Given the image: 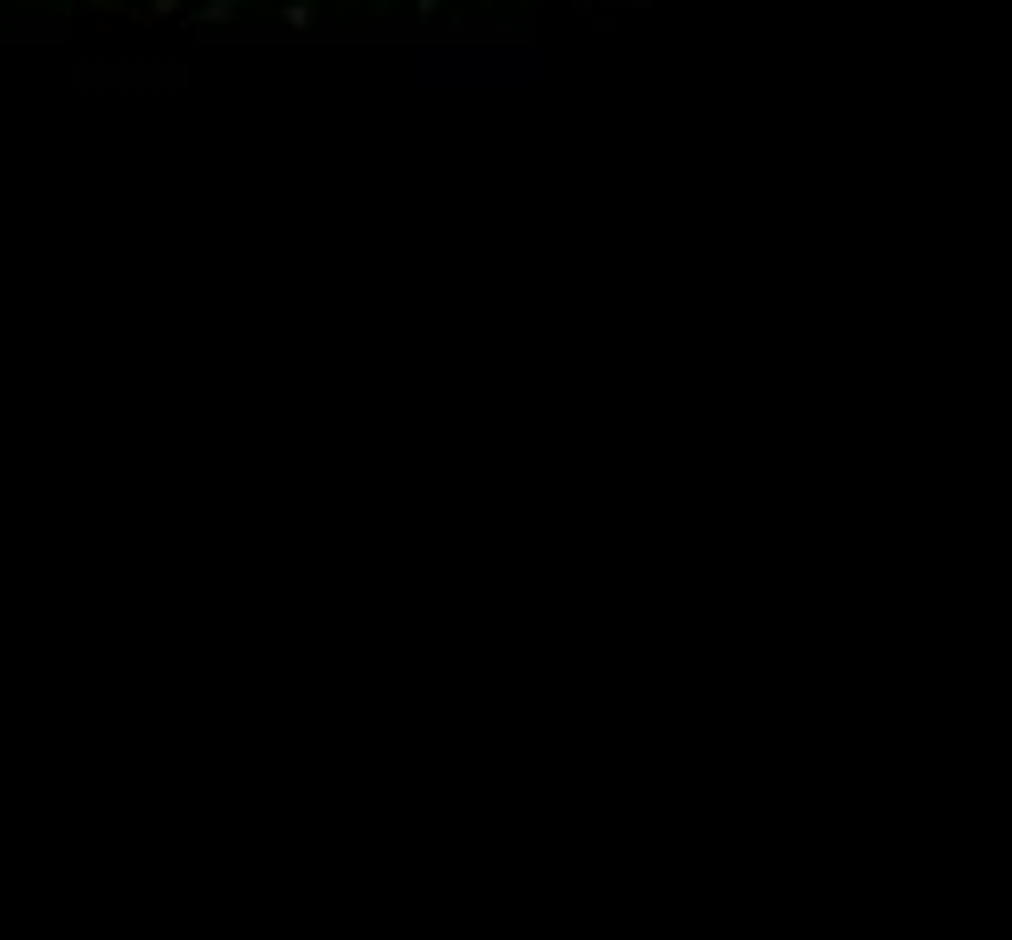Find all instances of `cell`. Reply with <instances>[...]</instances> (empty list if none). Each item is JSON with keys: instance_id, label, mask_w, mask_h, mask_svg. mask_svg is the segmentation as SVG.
I'll return each instance as SVG.
<instances>
[{"instance_id": "obj_1", "label": "cell", "mask_w": 1012, "mask_h": 940, "mask_svg": "<svg viewBox=\"0 0 1012 940\" xmlns=\"http://www.w3.org/2000/svg\"><path fill=\"white\" fill-rule=\"evenodd\" d=\"M427 88H514L528 80V52L492 44V52H427Z\"/></svg>"}, {"instance_id": "obj_2", "label": "cell", "mask_w": 1012, "mask_h": 940, "mask_svg": "<svg viewBox=\"0 0 1012 940\" xmlns=\"http://www.w3.org/2000/svg\"><path fill=\"white\" fill-rule=\"evenodd\" d=\"M225 15H239V0H203V22H225Z\"/></svg>"}, {"instance_id": "obj_3", "label": "cell", "mask_w": 1012, "mask_h": 940, "mask_svg": "<svg viewBox=\"0 0 1012 940\" xmlns=\"http://www.w3.org/2000/svg\"><path fill=\"white\" fill-rule=\"evenodd\" d=\"M88 8H102V15H123V0H88Z\"/></svg>"}]
</instances>
